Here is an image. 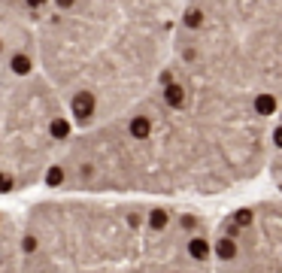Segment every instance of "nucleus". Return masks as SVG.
<instances>
[{"label": "nucleus", "mask_w": 282, "mask_h": 273, "mask_svg": "<svg viewBox=\"0 0 282 273\" xmlns=\"http://www.w3.org/2000/svg\"><path fill=\"white\" fill-rule=\"evenodd\" d=\"M185 0H46L33 12L39 73L76 128L140 103L173 55Z\"/></svg>", "instance_id": "f03ea898"}, {"label": "nucleus", "mask_w": 282, "mask_h": 273, "mask_svg": "<svg viewBox=\"0 0 282 273\" xmlns=\"http://www.w3.org/2000/svg\"><path fill=\"white\" fill-rule=\"evenodd\" d=\"M21 210L24 270H213L216 216L137 194H79Z\"/></svg>", "instance_id": "7ed1b4c3"}, {"label": "nucleus", "mask_w": 282, "mask_h": 273, "mask_svg": "<svg viewBox=\"0 0 282 273\" xmlns=\"http://www.w3.org/2000/svg\"><path fill=\"white\" fill-rule=\"evenodd\" d=\"M76 125L36 67V58L0 52V198L43 185Z\"/></svg>", "instance_id": "39448f33"}, {"label": "nucleus", "mask_w": 282, "mask_h": 273, "mask_svg": "<svg viewBox=\"0 0 282 273\" xmlns=\"http://www.w3.org/2000/svg\"><path fill=\"white\" fill-rule=\"evenodd\" d=\"M179 79L252 100L267 119L282 109V0H185L173 55Z\"/></svg>", "instance_id": "20e7f679"}, {"label": "nucleus", "mask_w": 282, "mask_h": 273, "mask_svg": "<svg viewBox=\"0 0 282 273\" xmlns=\"http://www.w3.org/2000/svg\"><path fill=\"white\" fill-rule=\"evenodd\" d=\"M213 270H282V201L216 216Z\"/></svg>", "instance_id": "423d86ee"}, {"label": "nucleus", "mask_w": 282, "mask_h": 273, "mask_svg": "<svg viewBox=\"0 0 282 273\" xmlns=\"http://www.w3.org/2000/svg\"><path fill=\"white\" fill-rule=\"evenodd\" d=\"M0 270L21 267V216L0 207Z\"/></svg>", "instance_id": "0eeeda50"}, {"label": "nucleus", "mask_w": 282, "mask_h": 273, "mask_svg": "<svg viewBox=\"0 0 282 273\" xmlns=\"http://www.w3.org/2000/svg\"><path fill=\"white\" fill-rule=\"evenodd\" d=\"M270 125L252 100L164 70L140 103L76 128L43 185L79 194L213 198L267 173Z\"/></svg>", "instance_id": "f257e3e1"}]
</instances>
